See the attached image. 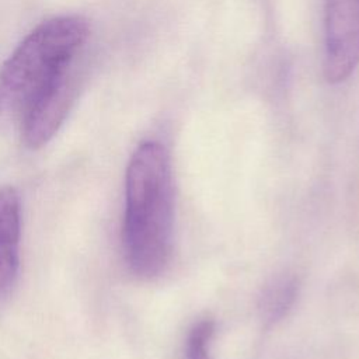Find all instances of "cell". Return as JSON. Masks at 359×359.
<instances>
[{"instance_id": "cell-1", "label": "cell", "mask_w": 359, "mask_h": 359, "mask_svg": "<svg viewBox=\"0 0 359 359\" xmlns=\"http://www.w3.org/2000/svg\"><path fill=\"white\" fill-rule=\"evenodd\" d=\"M174 182L167 149L154 140L133 151L125 175L123 254L143 279L158 276L171 257Z\"/></svg>"}, {"instance_id": "cell-2", "label": "cell", "mask_w": 359, "mask_h": 359, "mask_svg": "<svg viewBox=\"0 0 359 359\" xmlns=\"http://www.w3.org/2000/svg\"><path fill=\"white\" fill-rule=\"evenodd\" d=\"M88 38L79 15L43 21L14 49L0 69V123L20 121L69 72Z\"/></svg>"}, {"instance_id": "cell-3", "label": "cell", "mask_w": 359, "mask_h": 359, "mask_svg": "<svg viewBox=\"0 0 359 359\" xmlns=\"http://www.w3.org/2000/svg\"><path fill=\"white\" fill-rule=\"evenodd\" d=\"M359 65V0H324L325 80L338 84Z\"/></svg>"}, {"instance_id": "cell-4", "label": "cell", "mask_w": 359, "mask_h": 359, "mask_svg": "<svg viewBox=\"0 0 359 359\" xmlns=\"http://www.w3.org/2000/svg\"><path fill=\"white\" fill-rule=\"evenodd\" d=\"M21 205L17 191L0 188V307L17 283L20 268Z\"/></svg>"}, {"instance_id": "cell-5", "label": "cell", "mask_w": 359, "mask_h": 359, "mask_svg": "<svg viewBox=\"0 0 359 359\" xmlns=\"http://www.w3.org/2000/svg\"><path fill=\"white\" fill-rule=\"evenodd\" d=\"M299 285L294 276L280 275L273 278L262 290L258 302L261 320L266 325L280 321L292 309L297 297Z\"/></svg>"}, {"instance_id": "cell-6", "label": "cell", "mask_w": 359, "mask_h": 359, "mask_svg": "<svg viewBox=\"0 0 359 359\" xmlns=\"http://www.w3.org/2000/svg\"><path fill=\"white\" fill-rule=\"evenodd\" d=\"M215 331V324L212 320L198 321L189 331L184 359H210L209 355V342Z\"/></svg>"}]
</instances>
